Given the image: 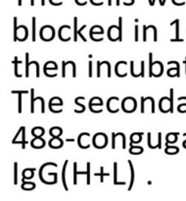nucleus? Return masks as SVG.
I'll return each mask as SVG.
<instances>
[{
	"mask_svg": "<svg viewBox=\"0 0 186 201\" xmlns=\"http://www.w3.org/2000/svg\"><path fill=\"white\" fill-rule=\"evenodd\" d=\"M48 70L50 71H57L58 70V65L53 61H48L45 63L44 68H43V72H46Z\"/></svg>",
	"mask_w": 186,
	"mask_h": 201,
	"instance_id": "nucleus-33",
	"label": "nucleus"
},
{
	"mask_svg": "<svg viewBox=\"0 0 186 201\" xmlns=\"http://www.w3.org/2000/svg\"><path fill=\"white\" fill-rule=\"evenodd\" d=\"M49 134L52 138H60L63 134V130L60 127H52L49 130Z\"/></svg>",
	"mask_w": 186,
	"mask_h": 201,
	"instance_id": "nucleus-27",
	"label": "nucleus"
},
{
	"mask_svg": "<svg viewBox=\"0 0 186 201\" xmlns=\"http://www.w3.org/2000/svg\"><path fill=\"white\" fill-rule=\"evenodd\" d=\"M125 182H118V164L114 163V184L119 186V184H125Z\"/></svg>",
	"mask_w": 186,
	"mask_h": 201,
	"instance_id": "nucleus-37",
	"label": "nucleus"
},
{
	"mask_svg": "<svg viewBox=\"0 0 186 201\" xmlns=\"http://www.w3.org/2000/svg\"><path fill=\"white\" fill-rule=\"evenodd\" d=\"M155 1H156V0H150V1H149L150 6H154L155 5ZM166 1H167V0H160V5L161 6H164L165 3H166Z\"/></svg>",
	"mask_w": 186,
	"mask_h": 201,
	"instance_id": "nucleus-47",
	"label": "nucleus"
},
{
	"mask_svg": "<svg viewBox=\"0 0 186 201\" xmlns=\"http://www.w3.org/2000/svg\"><path fill=\"white\" fill-rule=\"evenodd\" d=\"M183 63H184V65H185V75H186V58H185V60L183 61Z\"/></svg>",
	"mask_w": 186,
	"mask_h": 201,
	"instance_id": "nucleus-58",
	"label": "nucleus"
},
{
	"mask_svg": "<svg viewBox=\"0 0 186 201\" xmlns=\"http://www.w3.org/2000/svg\"><path fill=\"white\" fill-rule=\"evenodd\" d=\"M74 39L75 41H77V17L74 18Z\"/></svg>",
	"mask_w": 186,
	"mask_h": 201,
	"instance_id": "nucleus-42",
	"label": "nucleus"
},
{
	"mask_svg": "<svg viewBox=\"0 0 186 201\" xmlns=\"http://www.w3.org/2000/svg\"><path fill=\"white\" fill-rule=\"evenodd\" d=\"M147 30L148 28L147 26H143V41H147Z\"/></svg>",
	"mask_w": 186,
	"mask_h": 201,
	"instance_id": "nucleus-45",
	"label": "nucleus"
},
{
	"mask_svg": "<svg viewBox=\"0 0 186 201\" xmlns=\"http://www.w3.org/2000/svg\"><path fill=\"white\" fill-rule=\"evenodd\" d=\"M130 2H131V5H133L134 4V0H130Z\"/></svg>",
	"mask_w": 186,
	"mask_h": 201,
	"instance_id": "nucleus-61",
	"label": "nucleus"
},
{
	"mask_svg": "<svg viewBox=\"0 0 186 201\" xmlns=\"http://www.w3.org/2000/svg\"><path fill=\"white\" fill-rule=\"evenodd\" d=\"M148 146L150 149H155V148H159L161 149V145L159 144V142H155L154 140L152 139V134L151 133H148Z\"/></svg>",
	"mask_w": 186,
	"mask_h": 201,
	"instance_id": "nucleus-34",
	"label": "nucleus"
},
{
	"mask_svg": "<svg viewBox=\"0 0 186 201\" xmlns=\"http://www.w3.org/2000/svg\"><path fill=\"white\" fill-rule=\"evenodd\" d=\"M44 133H45V130L42 127H35V128H32L31 130V134L34 138H40V136L44 135Z\"/></svg>",
	"mask_w": 186,
	"mask_h": 201,
	"instance_id": "nucleus-26",
	"label": "nucleus"
},
{
	"mask_svg": "<svg viewBox=\"0 0 186 201\" xmlns=\"http://www.w3.org/2000/svg\"><path fill=\"white\" fill-rule=\"evenodd\" d=\"M178 100H185L186 102V96H180V97H178ZM177 111H178L179 113H186V103L179 104V105L177 106Z\"/></svg>",
	"mask_w": 186,
	"mask_h": 201,
	"instance_id": "nucleus-39",
	"label": "nucleus"
},
{
	"mask_svg": "<svg viewBox=\"0 0 186 201\" xmlns=\"http://www.w3.org/2000/svg\"><path fill=\"white\" fill-rule=\"evenodd\" d=\"M118 136H120V138H122V140H123V149H125L126 146H125V133H112V149H116V139Z\"/></svg>",
	"mask_w": 186,
	"mask_h": 201,
	"instance_id": "nucleus-16",
	"label": "nucleus"
},
{
	"mask_svg": "<svg viewBox=\"0 0 186 201\" xmlns=\"http://www.w3.org/2000/svg\"><path fill=\"white\" fill-rule=\"evenodd\" d=\"M68 163H69V160H66L64 163V166H63V170H62V182H63V187H64V189L65 190H69V187L67 186V181H66V170H67V166H68Z\"/></svg>",
	"mask_w": 186,
	"mask_h": 201,
	"instance_id": "nucleus-23",
	"label": "nucleus"
},
{
	"mask_svg": "<svg viewBox=\"0 0 186 201\" xmlns=\"http://www.w3.org/2000/svg\"><path fill=\"white\" fill-rule=\"evenodd\" d=\"M66 141H67V142H74V141H75V139H66Z\"/></svg>",
	"mask_w": 186,
	"mask_h": 201,
	"instance_id": "nucleus-54",
	"label": "nucleus"
},
{
	"mask_svg": "<svg viewBox=\"0 0 186 201\" xmlns=\"http://www.w3.org/2000/svg\"><path fill=\"white\" fill-rule=\"evenodd\" d=\"M89 110L90 112H92V113H95V114H98V113H102L103 112V109H95L94 107H89Z\"/></svg>",
	"mask_w": 186,
	"mask_h": 201,
	"instance_id": "nucleus-50",
	"label": "nucleus"
},
{
	"mask_svg": "<svg viewBox=\"0 0 186 201\" xmlns=\"http://www.w3.org/2000/svg\"><path fill=\"white\" fill-rule=\"evenodd\" d=\"M108 38L111 41H122L123 40V18L119 17V26H110L108 30Z\"/></svg>",
	"mask_w": 186,
	"mask_h": 201,
	"instance_id": "nucleus-1",
	"label": "nucleus"
},
{
	"mask_svg": "<svg viewBox=\"0 0 186 201\" xmlns=\"http://www.w3.org/2000/svg\"><path fill=\"white\" fill-rule=\"evenodd\" d=\"M32 37H31V40L32 41H35L36 40V18L35 17H32Z\"/></svg>",
	"mask_w": 186,
	"mask_h": 201,
	"instance_id": "nucleus-40",
	"label": "nucleus"
},
{
	"mask_svg": "<svg viewBox=\"0 0 186 201\" xmlns=\"http://www.w3.org/2000/svg\"><path fill=\"white\" fill-rule=\"evenodd\" d=\"M142 133H134L130 135V144L129 145H131L133 143L138 144L142 141Z\"/></svg>",
	"mask_w": 186,
	"mask_h": 201,
	"instance_id": "nucleus-28",
	"label": "nucleus"
},
{
	"mask_svg": "<svg viewBox=\"0 0 186 201\" xmlns=\"http://www.w3.org/2000/svg\"><path fill=\"white\" fill-rule=\"evenodd\" d=\"M103 100L102 98L98 97V96H94V97H92L89 101V103H88V106L89 107H102L103 106Z\"/></svg>",
	"mask_w": 186,
	"mask_h": 201,
	"instance_id": "nucleus-21",
	"label": "nucleus"
},
{
	"mask_svg": "<svg viewBox=\"0 0 186 201\" xmlns=\"http://www.w3.org/2000/svg\"><path fill=\"white\" fill-rule=\"evenodd\" d=\"M75 2L79 6H84L87 4V0H75Z\"/></svg>",
	"mask_w": 186,
	"mask_h": 201,
	"instance_id": "nucleus-51",
	"label": "nucleus"
},
{
	"mask_svg": "<svg viewBox=\"0 0 186 201\" xmlns=\"http://www.w3.org/2000/svg\"><path fill=\"white\" fill-rule=\"evenodd\" d=\"M129 153L132 154V155H140L144 152V148L141 146H134L133 144L131 145H129Z\"/></svg>",
	"mask_w": 186,
	"mask_h": 201,
	"instance_id": "nucleus-30",
	"label": "nucleus"
},
{
	"mask_svg": "<svg viewBox=\"0 0 186 201\" xmlns=\"http://www.w3.org/2000/svg\"><path fill=\"white\" fill-rule=\"evenodd\" d=\"M45 140L44 139H42V136H40V138H35L30 141V145L32 148L35 149H41L45 146Z\"/></svg>",
	"mask_w": 186,
	"mask_h": 201,
	"instance_id": "nucleus-13",
	"label": "nucleus"
},
{
	"mask_svg": "<svg viewBox=\"0 0 186 201\" xmlns=\"http://www.w3.org/2000/svg\"><path fill=\"white\" fill-rule=\"evenodd\" d=\"M163 74H164V64L161 61H155L153 63L152 69L149 71V77L159 78L163 76Z\"/></svg>",
	"mask_w": 186,
	"mask_h": 201,
	"instance_id": "nucleus-7",
	"label": "nucleus"
},
{
	"mask_svg": "<svg viewBox=\"0 0 186 201\" xmlns=\"http://www.w3.org/2000/svg\"><path fill=\"white\" fill-rule=\"evenodd\" d=\"M103 34H104V29L101 26H98V25L93 26L89 30V35H102Z\"/></svg>",
	"mask_w": 186,
	"mask_h": 201,
	"instance_id": "nucleus-29",
	"label": "nucleus"
},
{
	"mask_svg": "<svg viewBox=\"0 0 186 201\" xmlns=\"http://www.w3.org/2000/svg\"><path fill=\"white\" fill-rule=\"evenodd\" d=\"M30 5L31 6H35V0H30Z\"/></svg>",
	"mask_w": 186,
	"mask_h": 201,
	"instance_id": "nucleus-57",
	"label": "nucleus"
},
{
	"mask_svg": "<svg viewBox=\"0 0 186 201\" xmlns=\"http://www.w3.org/2000/svg\"><path fill=\"white\" fill-rule=\"evenodd\" d=\"M62 107L63 106V100L60 97H57V96H55V97H52L49 100V103H48V107Z\"/></svg>",
	"mask_w": 186,
	"mask_h": 201,
	"instance_id": "nucleus-25",
	"label": "nucleus"
},
{
	"mask_svg": "<svg viewBox=\"0 0 186 201\" xmlns=\"http://www.w3.org/2000/svg\"><path fill=\"white\" fill-rule=\"evenodd\" d=\"M134 41H138V26L135 25L134 27Z\"/></svg>",
	"mask_w": 186,
	"mask_h": 201,
	"instance_id": "nucleus-46",
	"label": "nucleus"
},
{
	"mask_svg": "<svg viewBox=\"0 0 186 201\" xmlns=\"http://www.w3.org/2000/svg\"><path fill=\"white\" fill-rule=\"evenodd\" d=\"M127 163L129 165V170H130V182H129V187L127 188L128 191H130L132 189V187H133V182H134V168H133V165H132V162L130 160H127Z\"/></svg>",
	"mask_w": 186,
	"mask_h": 201,
	"instance_id": "nucleus-24",
	"label": "nucleus"
},
{
	"mask_svg": "<svg viewBox=\"0 0 186 201\" xmlns=\"http://www.w3.org/2000/svg\"><path fill=\"white\" fill-rule=\"evenodd\" d=\"M36 187L35 182H26V181H23L22 184H21V188L24 190H32L35 189Z\"/></svg>",
	"mask_w": 186,
	"mask_h": 201,
	"instance_id": "nucleus-31",
	"label": "nucleus"
},
{
	"mask_svg": "<svg viewBox=\"0 0 186 201\" xmlns=\"http://www.w3.org/2000/svg\"><path fill=\"white\" fill-rule=\"evenodd\" d=\"M93 146L97 149H103L108 145V136L103 133H98L94 134L92 139Z\"/></svg>",
	"mask_w": 186,
	"mask_h": 201,
	"instance_id": "nucleus-3",
	"label": "nucleus"
},
{
	"mask_svg": "<svg viewBox=\"0 0 186 201\" xmlns=\"http://www.w3.org/2000/svg\"><path fill=\"white\" fill-rule=\"evenodd\" d=\"M48 145L52 149H59L62 148L64 145V141L60 138H52L49 142H48Z\"/></svg>",
	"mask_w": 186,
	"mask_h": 201,
	"instance_id": "nucleus-15",
	"label": "nucleus"
},
{
	"mask_svg": "<svg viewBox=\"0 0 186 201\" xmlns=\"http://www.w3.org/2000/svg\"><path fill=\"white\" fill-rule=\"evenodd\" d=\"M18 5L22 6V0H18Z\"/></svg>",
	"mask_w": 186,
	"mask_h": 201,
	"instance_id": "nucleus-59",
	"label": "nucleus"
},
{
	"mask_svg": "<svg viewBox=\"0 0 186 201\" xmlns=\"http://www.w3.org/2000/svg\"><path fill=\"white\" fill-rule=\"evenodd\" d=\"M171 26H175V38L171 39V42H182L183 39L179 37V20L176 19L172 22Z\"/></svg>",
	"mask_w": 186,
	"mask_h": 201,
	"instance_id": "nucleus-14",
	"label": "nucleus"
},
{
	"mask_svg": "<svg viewBox=\"0 0 186 201\" xmlns=\"http://www.w3.org/2000/svg\"><path fill=\"white\" fill-rule=\"evenodd\" d=\"M40 38L43 41H51L55 37V30L52 26L46 25L40 29Z\"/></svg>",
	"mask_w": 186,
	"mask_h": 201,
	"instance_id": "nucleus-5",
	"label": "nucleus"
},
{
	"mask_svg": "<svg viewBox=\"0 0 186 201\" xmlns=\"http://www.w3.org/2000/svg\"><path fill=\"white\" fill-rule=\"evenodd\" d=\"M85 98L83 97V96H78V97H77L76 99H75V104L77 106H78L79 108H80V110L78 111V113L77 114H80V113H83V112L85 111V106L83 105V104H82V103H79V101L80 100H84Z\"/></svg>",
	"mask_w": 186,
	"mask_h": 201,
	"instance_id": "nucleus-35",
	"label": "nucleus"
},
{
	"mask_svg": "<svg viewBox=\"0 0 186 201\" xmlns=\"http://www.w3.org/2000/svg\"><path fill=\"white\" fill-rule=\"evenodd\" d=\"M89 139H90V134L88 133H82L78 135L77 138V143L79 148L82 149H87L90 147V143H89Z\"/></svg>",
	"mask_w": 186,
	"mask_h": 201,
	"instance_id": "nucleus-10",
	"label": "nucleus"
},
{
	"mask_svg": "<svg viewBox=\"0 0 186 201\" xmlns=\"http://www.w3.org/2000/svg\"><path fill=\"white\" fill-rule=\"evenodd\" d=\"M166 146L165 153L167 155H175L179 152V148L177 146H169L168 144H166Z\"/></svg>",
	"mask_w": 186,
	"mask_h": 201,
	"instance_id": "nucleus-32",
	"label": "nucleus"
},
{
	"mask_svg": "<svg viewBox=\"0 0 186 201\" xmlns=\"http://www.w3.org/2000/svg\"><path fill=\"white\" fill-rule=\"evenodd\" d=\"M14 184H18V163H14Z\"/></svg>",
	"mask_w": 186,
	"mask_h": 201,
	"instance_id": "nucleus-43",
	"label": "nucleus"
},
{
	"mask_svg": "<svg viewBox=\"0 0 186 201\" xmlns=\"http://www.w3.org/2000/svg\"><path fill=\"white\" fill-rule=\"evenodd\" d=\"M12 93H17L18 94V113H22L23 112V104H22V96L23 94H28V90H22V91H19V90H12L11 91Z\"/></svg>",
	"mask_w": 186,
	"mask_h": 201,
	"instance_id": "nucleus-20",
	"label": "nucleus"
},
{
	"mask_svg": "<svg viewBox=\"0 0 186 201\" xmlns=\"http://www.w3.org/2000/svg\"><path fill=\"white\" fill-rule=\"evenodd\" d=\"M159 109L162 113H171V109H172V103H171V98L167 97V96H164L160 99L159 102Z\"/></svg>",
	"mask_w": 186,
	"mask_h": 201,
	"instance_id": "nucleus-9",
	"label": "nucleus"
},
{
	"mask_svg": "<svg viewBox=\"0 0 186 201\" xmlns=\"http://www.w3.org/2000/svg\"><path fill=\"white\" fill-rule=\"evenodd\" d=\"M22 63L23 62L21 60H18L17 56H15L14 60L12 61V64H14V65H15V76L17 77V78H22V75L18 73V67H19V65H21Z\"/></svg>",
	"mask_w": 186,
	"mask_h": 201,
	"instance_id": "nucleus-36",
	"label": "nucleus"
},
{
	"mask_svg": "<svg viewBox=\"0 0 186 201\" xmlns=\"http://www.w3.org/2000/svg\"><path fill=\"white\" fill-rule=\"evenodd\" d=\"M62 68H63L62 77L63 78H66V68H67V65H66V62H65V61L62 62Z\"/></svg>",
	"mask_w": 186,
	"mask_h": 201,
	"instance_id": "nucleus-48",
	"label": "nucleus"
},
{
	"mask_svg": "<svg viewBox=\"0 0 186 201\" xmlns=\"http://www.w3.org/2000/svg\"><path fill=\"white\" fill-rule=\"evenodd\" d=\"M30 96H31V102H30V112L32 114L35 113V88L30 90Z\"/></svg>",
	"mask_w": 186,
	"mask_h": 201,
	"instance_id": "nucleus-41",
	"label": "nucleus"
},
{
	"mask_svg": "<svg viewBox=\"0 0 186 201\" xmlns=\"http://www.w3.org/2000/svg\"><path fill=\"white\" fill-rule=\"evenodd\" d=\"M175 63V68H171L168 69L167 72V75L168 77L171 78H173V77H177L179 78L180 77V72H179V63L177 61H173Z\"/></svg>",
	"mask_w": 186,
	"mask_h": 201,
	"instance_id": "nucleus-18",
	"label": "nucleus"
},
{
	"mask_svg": "<svg viewBox=\"0 0 186 201\" xmlns=\"http://www.w3.org/2000/svg\"><path fill=\"white\" fill-rule=\"evenodd\" d=\"M119 102H120V98L117 97V96H112V97H110L108 99L107 110L110 112V113H118V112L120 111Z\"/></svg>",
	"mask_w": 186,
	"mask_h": 201,
	"instance_id": "nucleus-11",
	"label": "nucleus"
},
{
	"mask_svg": "<svg viewBox=\"0 0 186 201\" xmlns=\"http://www.w3.org/2000/svg\"><path fill=\"white\" fill-rule=\"evenodd\" d=\"M94 176H95V177H99V178H100V182H104V178H105V177H109L110 174H109V173H105V172H104V167L101 166V167H100V172H99V173H95Z\"/></svg>",
	"mask_w": 186,
	"mask_h": 201,
	"instance_id": "nucleus-38",
	"label": "nucleus"
},
{
	"mask_svg": "<svg viewBox=\"0 0 186 201\" xmlns=\"http://www.w3.org/2000/svg\"><path fill=\"white\" fill-rule=\"evenodd\" d=\"M70 30H71V27L67 26V25H64L59 29L58 36L62 41H70L71 40L72 37L70 35Z\"/></svg>",
	"mask_w": 186,
	"mask_h": 201,
	"instance_id": "nucleus-12",
	"label": "nucleus"
},
{
	"mask_svg": "<svg viewBox=\"0 0 186 201\" xmlns=\"http://www.w3.org/2000/svg\"><path fill=\"white\" fill-rule=\"evenodd\" d=\"M87 170L85 172H78L77 171V163L74 162V184L77 183V176L78 175H86V179H87V184L89 186L90 184V162H87Z\"/></svg>",
	"mask_w": 186,
	"mask_h": 201,
	"instance_id": "nucleus-8",
	"label": "nucleus"
},
{
	"mask_svg": "<svg viewBox=\"0 0 186 201\" xmlns=\"http://www.w3.org/2000/svg\"><path fill=\"white\" fill-rule=\"evenodd\" d=\"M169 98H171V103H172V109H171V113H173V88H171L169 90Z\"/></svg>",
	"mask_w": 186,
	"mask_h": 201,
	"instance_id": "nucleus-44",
	"label": "nucleus"
},
{
	"mask_svg": "<svg viewBox=\"0 0 186 201\" xmlns=\"http://www.w3.org/2000/svg\"><path fill=\"white\" fill-rule=\"evenodd\" d=\"M183 136H184V138H186V133H184ZM182 146H183L184 148H186V140H184V141L182 142Z\"/></svg>",
	"mask_w": 186,
	"mask_h": 201,
	"instance_id": "nucleus-53",
	"label": "nucleus"
},
{
	"mask_svg": "<svg viewBox=\"0 0 186 201\" xmlns=\"http://www.w3.org/2000/svg\"><path fill=\"white\" fill-rule=\"evenodd\" d=\"M92 1H93V0H90V3H91V2H92Z\"/></svg>",
	"mask_w": 186,
	"mask_h": 201,
	"instance_id": "nucleus-62",
	"label": "nucleus"
},
{
	"mask_svg": "<svg viewBox=\"0 0 186 201\" xmlns=\"http://www.w3.org/2000/svg\"><path fill=\"white\" fill-rule=\"evenodd\" d=\"M12 143L13 144H21L23 149L26 148V145L29 142L26 139V128L25 127H21L19 128L17 134L15 135V138L12 140Z\"/></svg>",
	"mask_w": 186,
	"mask_h": 201,
	"instance_id": "nucleus-6",
	"label": "nucleus"
},
{
	"mask_svg": "<svg viewBox=\"0 0 186 201\" xmlns=\"http://www.w3.org/2000/svg\"><path fill=\"white\" fill-rule=\"evenodd\" d=\"M31 65H35V67H39L38 62H36V61L29 62V53L27 52L26 53V73H25V77H27V78L29 77V67Z\"/></svg>",
	"mask_w": 186,
	"mask_h": 201,
	"instance_id": "nucleus-19",
	"label": "nucleus"
},
{
	"mask_svg": "<svg viewBox=\"0 0 186 201\" xmlns=\"http://www.w3.org/2000/svg\"><path fill=\"white\" fill-rule=\"evenodd\" d=\"M137 108V101L134 97L127 96L122 101V109L125 113H133Z\"/></svg>",
	"mask_w": 186,
	"mask_h": 201,
	"instance_id": "nucleus-4",
	"label": "nucleus"
},
{
	"mask_svg": "<svg viewBox=\"0 0 186 201\" xmlns=\"http://www.w3.org/2000/svg\"><path fill=\"white\" fill-rule=\"evenodd\" d=\"M153 33H154V36H153V40L156 42L157 40H158V37H157V29L156 27L154 26V28H153Z\"/></svg>",
	"mask_w": 186,
	"mask_h": 201,
	"instance_id": "nucleus-52",
	"label": "nucleus"
},
{
	"mask_svg": "<svg viewBox=\"0 0 186 201\" xmlns=\"http://www.w3.org/2000/svg\"><path fill=\"white\" fill-rule=\"evenodd\" d=\"M35 168H27L25 169V170L23 171L22 173V182L23 181H29V180H31L32 178L35 177Z\"/></svg>",
	"mask_w": 186,
	"mask_h": 201,
	"instance_id": "nucleus-17",
	"label": "nucleus"
},
{
	"mask_svg": "<svg viewBox=\"0 0 186 201\" xmlns=\"http://www.w3.org/2000/svg\"><path fill=\"white\" fill-rule=\"evenodd\" d=\"M178 133H169L167 134L166 136V141H167V144H173L177 141V139H178Z\"/></svg>",
	"mask_w": 186,
	"mask_h": 201,
	"instance_id": "nucleus-22",
	"label": "nucleus"
},
{
	"mask_svg": "<svg viewBox=\"0 0 186 201\" xmlns=\"http://www.w3.org/2000/svg\"><path fill=\"white\" fill-rule=\"evenodd\" d=\"M120 0H116V5L120 6Z\"/></svg>",
	"mask_w": 186,
	"mask_h": 201,
	"instance_id": "nucleus-55",
	"label": "nucleus"
},
{
	"mask_svg": "<svg viewBox=\"0 0 186 201\" xmlns=\"http://www.w3.org/2000/svg\"><path fill=\"white\" fill-rule=\"evenodd\" d=\"M17 17H14V41H25L29 36V30L26 26H17Z\"/></svg>",
	"mask_w": 186,
	"mask_h": 201,
	"instance_id": "nucleus-2",
	"label": "nucleus"
},
{
	"mask_svg": "<svg viewBox=\"0 0 186 201\" xmlns=\"http://www.w3.org/2000/svg\"><path fill=\"white\" fill-rule=\"evenodd\" d=\"M54 1H55V0H49V2H50V4H51V5L54 3Z\"/></svg>",
	"mask_w": 186,
	"mask_h": 201,
	"instance_id": "nucleus-60",
	"label": "nucleus"
},
{
	"mask_svg": "<svg viewBox=\"0 0 186 201\" xmlns=\"http://www.w3.org/2000/svg\"><path fill=\"white\" fill-rule=\"evenodd\" d=\"M112 3H113V0H108V5L109 6H112Z\"/></svg>",
	"mask_w": 186,
	"mask_h": 201,
	"instance_id": "nucleus-56",
	"label": "nucleus"
},
{
	"mask_svg": "<svg viewBox=\"0 0 186 201\" xmlns=\"http://www.w3.org/2000/svg\"><path fill=\"white\" fill-rule=\"evenodd\" d=\"M88 66H89V71H88V77L92 78L93 74H92V61L91 60H89V62H88Z\"/></svg>",
	"mask_w": 186,
	"mask_h": 201,
	"instance_id": "nucleus-49",
	"label": "nucleus"
}]
</instances>
